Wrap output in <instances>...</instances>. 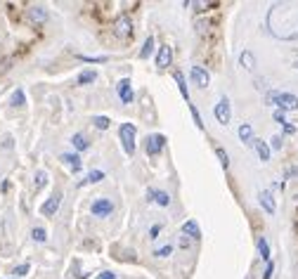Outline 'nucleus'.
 Returning a JSON list of instances; mask_svg holds the SVG:
<instances>
[{"mask_svg": "<svg viewBox=\"0 0 298 279\" xmlns=\"http://www.w3.org/2000/svg\"><path fill=\"white\" fill-rule=\"evenodd\" d=\"M187 107H190V111H192V118H194V126H197L199 130H203V121H201V116H199V111H197V107H194V104H187Z\"/></svg>", "mask_w": 298, "mask_h": 279, "instance_id": "nucleus-28", "label": "nucleus"}, {"mask_svg": "<svg viewBox=\"0 0 298 279\" xmlns=\"http://www.w3.org/2000/svg\"><path fill=\"white\" fill-rule=\"evenodd\" d=\"M293 69H298V61H293Z\"/></svg>", "mask_w": 298, "mask_h": 279, "instance_id": "nucleus-41", "label": "nucleus"}, {"mask_svg": "<svg viewBox=\"0 0 298 279\" xmlns=\"http://www.w3.org/2000/svg\"><path fill=\"white\" fill-rule=\"evenodd\" d=\"M173 78H175L177 90H180V95H183V100H185L187 104H190V102H192V97H190V90H187V81H185L183 71H175V74H173Z\"/></svg>", "mask_w": 298, "mask_h": 279, "instance_id": "nucleus-14", "label": "nucleus"}, {"mask_svg": "<svg viewBox=\"0 0 298 279\" xmlns=\"http://www.w3.org/2000/svg\"><path fill=\"white\" fill-rule=\"evenodd\" d=\"M267 104H277L282 111H296L298 109V95L293 92H267Z\"/></svg>", "mask_w": 298, "mask_h": 279, "instance_id": "nucleus-1", "label": "nucleus"}, {"mask_svg": "<svg viewBox=\"0 0 298 279\" xmlns=\"http://www.w3.org/2000/svg\"><path fill=\"white\" fill-rule=\"evenodd\" d=\"M59 204H62V192H54L52 197H50L48 201L41 206V213H43V215H48V218H52L54 213L59 211Z\"/></svg>", "mask_w": 298, "mask_h": 279, "instance_id": "nucleus-8", "label": "nucleus"}, {"mask_svg": "<svg viewBox=\"0 0 298 279\" xmlns=\"http://www.w3.org/2000/svg\"><path fill=\"white\" fill-rule=\"evenodd\" d=\"M111 211H114V204H111L109 199H104V197L95 199L93 206H90V213L97 215V218H107V215H111Z\"/></svg>", "mask_w": 298, "mask_h": 279, "instance_id": "nucleus-6", "label": "nucleus"}, {"mask_svg": "<svg viewBox=\"0 0 298 279\" xmlns=\"http://www.w3.org/2000/svg\"><path fill=\"white\" fill-rule=\"evenodd\" d=\"M272 272H275V263H267V265H265V272H263V279H270L272 277Z\"/></svg>", "mask_w": 298, "mask_h": 279, "instance_id": "nucleus-35", "label": "nucleus"}, {"mask_svg": "<svg viewBox=\"0 0 298 279\" xmlns=\"http://www.w3.org/2000/svg\"><path fill=\"white\" fill-rule=\"evenodd\" d=\"M253 147H256L260 161H270V144H265L263 140H256V137H253Z\"/></svg>", "mask_w": 298, "mask_h": 279, "instance_id": "nucleus-18", "label": "nucleus"}, {"mask_svg": "<svg viewBox=\"0 0 298 279\" xmlns=\"http://www.w3.org/2000/svg\"><path fill=\"white\" fill-rule=\"evenodd\" d=\"M97 279H116V274L114 272H100L97 274Z\"/></svg>", "mask_w": 298, "mask_h": 279, "instance_id": "nucleus-38", "label": "nucleus"}, {"mask_svg": "<svg viewBox=\"0 0 298 279\" xmlns=\"http://www.w3.org/2000/svg\"><path fill=\"white\" fill-rule=\"evenodd\" d=\"M31 239L38 241V244H43V241H48V232L43 230V227H34V230H31Z\"/></svg>", "mask_w": 298, "mask_h": 279, "instance_id": "nucleus-24", "label": "nucleus"}, {"mask_svg": "<svg viewBox=\"0 0 298 279\" xmlns=\"http://www.w3.org/2000/svg\"><path fill=\"white\" fill-rule=\"evenodd\" d=\"M282 144H284L282 135H275V137H272V142H270V147H272V149H282Z\"/></svg>", "mask_w": 298, "mask_h": 279, "instance_id": "nucleus-34", "label": "nucleus"}, {"mask_svg": "<svg viewBox=\"0 0 298 279\" xmlns=\"http://www.w3.org/2000/svg\"><path fill=\"white\" fill-rule=\"evenodd\" d=\"M104 177H107V175H104L102 170H90L88 177H85V180H81V187H85V184H97V182H102Z\"/></svg>", "mask_w": 298, "mask_h": 279, "instance_id": "nucleus-21", "label": "nucleus"}, {"mask_svg": "<svg viewBox=\"0 0 298 279\" xmlns=\"http://www.w3.org/2000/svg\"><path fill=\"white\" fill-rule=\"evenodd\" d=\"M28 21H31V24H36V26L45 24V21H48V10H45L43 5L28 7Z\"/></svg>", "mask_w": 298, "mask_h": 279, "instance_id": "nucleus-10", "label": "nucleus"}, {"mask_svg": "<svg viewBox=\"0 0 298 279\" xmlns=\"http://www.w3.org/2000/svg\"><path fill=\"white\" fill-rule=\"evenodd\" d=\"M272 118H275L277 123H282V126H286V116H284V111H282V109L275 111V114H272Z\"/></svg>", "mask_w": 298, "mask_h": 279, "instance_id": "nucleus-33", "label": "nucleus"}, {"mask_svg": "<svg viewBox=\"0 0 298 279\" xmlns=\"http://www.w3.org/2000/svg\"><path fill=\"white\" fill-rule=\"evenodd\" d=\"M71 144H74V147H76L78 151H85V149L90 147V142L85 140V135H83V133H76V135L71 137Z\"/></svg>", "mask_w": 298, "mask_h": 279, "instance_id": "nucleus-22", "label": "nucleus"}, {"mask_svg": "<svg viewBox=\"0 0 298 279\" xmlns=\"http://www.w3.org/2000/svg\"><path fill=\"white\" fill-rule=\"evenodd\" d=\"M163 147H166V135L161 133H154V135L147 137V144H144V151H147V157H156V154H161Z\"/></svg>", "mask_w": 298, "mask_h": 279, "instance_id": "nucleus-4", "label": "nucleus"}, {"mask_svg": "<svg viewBox=\"0 0 298 279\" xmlns=\"http://www.w3.org/2000/svg\"><path fill=\"white\" fill-rule=\"evenodd\" d=\"M45 182H48V175H45L43 170H38V173H36V190H43Z\"/></svg>", "mask_w": 298, "mask_h": 279, "instance_id": "nucleus-31", "label": "nucleus"}, {"mask_svg": "<svg viewBox=\"0 0 298 279\" xmlns=\"http://www.w3.org/2000/svg\"><path fill=\"white\" fill-rule=\"evenodd\" d=\"M159 232H161V225H154V227H152V232H149V237L156 239V237H159Z\"/></svg>", "mask_w": 298, "mask_h": 279, "instance_id": "nucleus-37", "label": "nucleus"}, {"mask_svg": "<svg viewBox=\"0 0 298 279\" xmlns=\"http://www.w3.org/2000/svg\"><path fill=\"white\" fill-rule=\"evenodd\" d=\"M147 197H149V201H154V204H159V206H168L170 204L168 192H163V190H149Z\"/></svg>", "mask_w": 298, "mask_h": 279, "instance_id": "nucleus-12", "label": "nucleus"}, {"mask_svg": "<svg viewBox=\"0 0 298 279\" xmlns=\"http://www.w3.org/2000/svg\"><path fill=\"white\" fill-rule=\"evenodd\" d=\"M213 116H216L218 123H223V126H227L232 118V107H230V100L227 97H223L220 102L216 104V109H213Z\"/></svg>", "mask_w": 298, "mask_h": 279, "instance_id": "nucleus-5", "label": "nucleus"}, {"mask_svg": "<svg viewBox=\"0 0 298 279\" xmlns=\"http://www.w3.org/2000/svg\"><path fill=\"white\" fill-rule=\"evenodd\" d=\"M93 123H95V128H100V130H107L109 126H111V121H109L107 116H93Z\"/></svg>", "mask_w": 298, "mask_h": 279, "instance_id": "nucleus-26", "label": "nucleus"}, {"mask_svg": "<svg viewBox=\"0 0 298 279\" xmlns=\"http://www.w3.org/2000/svg\"><path fill=\"white\" fill-rule=\"evenodd\" d=\"M116 90H118V97H121L123 104H130L133 100H135V92H133V85H130V78H123V81H118Z\"/></svg>", "mask_w": 298, "mask_h": 279, "instance_id": "nucleus-9", "label": "nucleus"}, {"mask_svg": "<svg viewBox=\"0 0 298 279\" xmlns=\"http://www.w3.org/2000/svg\"><path fill=\"white\" fill-rule=\"evenodd\" d=\"M62 161L69 166V168L74 170V173H81V168H83V164H81V157L78 154H62Z\"/></svg>", "mask_w": 298, "mask_h": 279, "instance_id": "nucleus-16", "label": "nucleus"}, {"mask_svg": "<svg viewBox=\"0 0 298 279\" xmlns=\"http://www.w3.org/2000/svg\"><path fill=\"white\" fill-rule=\"evenodd\" d=\"M284 133H286V135H293V133H296V128H293V126H289V123H286V126H284Z\"/></svg>", "mask_w": 298, "mask_h": 279, "instance_id": "nucleus-39", "label": "nucleus"}, {"mask_svg": "<svg viewBox=\"0 0 298 279\" xmlns=\"http://www.w3.org/2000/svg\"><path fill=\"white\" fill-rule=\"evenodd\" d=\"M258 201H260V206H263L270 215L277 211V206H275V197H272L270 192H260V194H258Z\"/></svg>", "mask_w": 298, "mask_h": 279, "instance_id": "nucleus-15", "label": "nucleus"}, {"mask_svg": "<svg viewBox=\"0 0 298 279\" xmlns=\"http://www.w3.org/2000/svg\"><path fill=\"white\" fill-rule=\"evenodd\" d=\"M170 61H173V48L170 45H161L159 55H156V67L166 69V67H170Z\"/></svg>", "mask_w": 298, "mask_h": 279, "instance_id": "nucleus-11", "label": "nucleus"}, {"mask_svg": "<svg viewBox=\"0 0 298 279\" xmlns=\"http://www.w3.org/2000/svg\"><path fill=\"white\" fill-rule=\"evenodd\" d=\"M170 253H173V246H170V244H166V246H161V249H156V251H154V256H156V258H168Z\"/></svg>", "mask_w": 298, "mask_h": 279, "instance_id": "nucleus-29", "label": "nucleus"}, {"mask_svg": "<svg viewBox=\"0 0 298 279\" xmlns=\"http://www.w3.org/2000/svg\"><path fill=\"white\" fill-rule=\"evenodd\" d=\"M216 154H218V159H220V166H223L225 170L230 168V159H227V151H225L223 147H216Z\"/></svg>", "mask_w": 298, "mask_h": 279, "instance_id": "nucleus-27", "label": "nucleus"}, {"mask_svg": "<svg viewBox=\"0 0 298 279\" xmlns=\"http://www.w3.org/2000/svg\"><path fill=\"white\" fill-rule=\"evenodd\" d=\"M258 253H260V258H263L265 263H270V246H267V239L265 237L258 239Z\"/></svg>", "mask_w": 298, "mask_h": 279, "instance_id": "nucleus-23", "label": "nucleus"}, {"mask_svg": "<svg viewBox=\"0 0 298 279\" xmlns=\"http://www.w3.org/2000/svg\"><path fill=\"white\" fill-rule=\"evenodd\" d=\"M152 52H154V38H152V36H149L147 41H144L142 50H140V57H142V59H147V57L152 55Z\"/></svg>", "mask_w": 298, "mask_h": 279, "instance_id": "nucleus-25", "label": "nucleus"}, {"mask_svg": "<svg viewBox=\"0 0 298 279\" xmlns=\"http://www.w3.org/2000/svg\"><path fill=\"white\" fill-rule=\"evenodd\" d=\"M28 270H31V267H28V263H24V265H17V267H14L12 274H14V277H26Z\"/></svg>", "mask_w": 298, "mask_h": 279, "instance_id": "nucleus-32", "label": "nucleus"}, {"mask_svg": "<svg viewBox=\"0 0 298 279\" xmlns=\"http://www.w3.org/2000/svg\"><path fill=\"white\" fill-rule=\"evenodd\" d=\"M118 137H121V144H123V151L133 157L135 154V137H137V128L133 123H123L118 128Z\"/></svg>", "mask_w": 298, "mask_h": 279, "instance_id": "nucleus-3", "label": "nucleus"}, {"mask_svg": "<svg viewBox=\"0 0 298 279\" xmlns=\"http://www.w3.org/2000/svg\"><path fill=\"white\" fill-rule=\"evenodd\" d=\"M12 107H24V90H14V95H12Z\"/></svg>", "mask_w": 298, "mask_h": 279, "instance_id": "nucleus-30", "label": "nucleus"}, {"mask_svg": "<svg viewBox=\"0 0 298 279\" xmlns=\"http://www.w3.org/2000/svg\"><path fill=\"white\" fill-rule=\"evenodd\" d=\"M180 246H183V249H187V246H190V239L185 237V234H183V239H180Z\"/></svg>", "mask_w": 298, "mask_h": 279, "instance_id": "nucleus-40", "label": "nucleus"}, {"mask_svg": "<svg viewBox=\"0 0 298 279\" xmlns=\"http://www.w3.org/2000/svg\"><path fill=\"white\" fill-rule=\"evenodd\" d=\"M81 59L83 61H93V64H102V61H107V57H85V55H81Z\"/></svg>", "mask_w": 298, "mask_h": 279, "instance_id": "nucleus-36", "label": "nucleus"}, {"mask_svg": "<svg viewBox=\"0 0 298 279\" xmlns=\"http://www.w3.org/2000/svg\"><path fill=\"white\" fill-rule=\"evenodd\" d=\"M95 78H97V71H95V69H85V71H81V74H78L76 83H78V85H90V83L95 81Z\"/></svg>", "mask_w": 298, "mask_h": 279, "instance_id": "nucleus-19", "label": "nucleus"}, {"mask_svg": "<svg viewBox=\"0 0 298 279\" xmlns=\"http://www.w3.org/2000/svg\"><path fill=\"white\" fill-rule=\"evenodd\" d=\"M239 67L246 69V71H253V69H256V57H253L251 50H244V52L239 55Z\"/></svg>", "mask_w": 298, "mask_h": 279, "instance_id": "nucleus-17", "label": "nucleus"}, {"mask_svg": "<svg viewBox=\"0 0 298 279\" xmlns=\"http://www.w3.org/2000/svg\"><path fill=\"white\" fill-rule=\"evenodd\" d=\"M190 78L197 88H206V85L211 83V74L203 67H199V64H194V67L190 69Z\"/></svg>", "mask_w": 298, "mask_h": 279, "instance_id": "nucleus-7", "label": "nucleus"}, {"mask_svg": "<svg viewBox=\"0 0 298 279\" xmlns=\"http://www.w3.org/2000/svg\"><path fill=\"white\" fill-rule=\"evenodd\" d=\"M183 234L190 239H201V230H199L197 220H185L183 223Z\"/></svg>", "mask_w": 298, "mask_h": 279, "instance_id": "nucleus-13", "label": "nucleus"}, {"mask_svg": "<svg viewBox=\"0 0 298 279\" xmlns=\"http://www.w3.org/2000/svg\"><path fill=\"white\" fill-rule=\"evenodd\" d=\"M111 34H114L116 41H128V38H133V19H130L128 14H118L114 26H111Z\"/></svg>", "mask_w": 298, "mask_h": 279, "instance_id": "nucleus-2", "label": "nucleus"}, {"mask_svg": "<svg viewBox=\"0 0 298 279\" xmlns=\"http://www.w3.org/2000/svg\"><path fill=\"white\" fill-rule=\"evenodd\" d=\"M239 137H242V142L253 144V128H251V123H242L239 126Z\"/></svg>", "mask_w": 298, "mask_h": 279, "instance_id": "nucleus-20", "label": "nucleus"}]
</instances>
